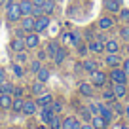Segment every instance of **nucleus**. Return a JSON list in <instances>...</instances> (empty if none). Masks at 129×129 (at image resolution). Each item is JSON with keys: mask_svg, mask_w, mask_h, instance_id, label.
I'll return each instance as SVG.
<instances>
[{"mask_svg": "<svg viewBox=\"0 0 129 129\" xmlns=\"http://www.w3.org/2000/svg\"><path fill=\"white\" fill-rule=\"evenodd\" d=\"M6 15H8V21H12V23H17V21H21V12H19V4L17 2H13V0H8L6 2Z\"/></svg>", "mask_w": 129, "mask_h": 129, "instance_id": "f257e3e1", "label": "nucleus"}, {"mask_svg": "<svg viewBox=\"0 0 129 129\" xmlns=\"http://www.w3.org/2000/svg\"><path fill=\"white\" fill-rule=\"evenodd\" d=\"M127 74H125L123 69H118V67H114L112 70H110L108 74V80L112 82V84H127Z\"/></svg>", "mask_w": 129, "mask_h": 129, "instance_id": "f03ea898", "label": "nucleus"}, {"mask_svg": "<svg viewBox=\"0 0 129 129\" xmlns=\"http://www.w3.org/2000/svg\"><path fill=\"white\" fill-rule=\"evenodd\" d=\"M106 82H108V74H105L103 70H93L91 72V85L93 87H105Z\"/></svg>", "mask_w": 129, "mask_h": 129, "instance_id": "7ed1b4c3", "label": "nucleus"}, {"mask_svg": "<svg viewBox=\"0 0 129 129\" xmlns=\"http://www.w3.org/2000/svg\"><path fill=\"white\" fill-rule=\"evenodd\" d=\"M40 46V36H38V32H27V36H25V48L27 49H34Z\"/></svg>", "mask_w": 129, "mask_h": 129, "instance_id": "20e7f679", "label": "nucleus"}, {"mask_svg": "<svg viewBox=\"0 0 129 129\" xmlns=\"http://www.w3.org/2000/svg\"><path fill=\"white\" fill-rule=\"evenodd\" d=\"M38 112V105L34 99H25V105H23V110H21V114H25V116H34V114Z\"/></svg>", "mask_w": 129, "mask_h": 129, "instance_id": "39448f33", "label": "nucleus"}, {"mask_svg": "<svg viewBox=\"0 0 129 129\" xmlns=\"http://www.w3.org/2000/svg\"><path fill=\"white\" fill-rule=\"evenodd\" d=\"M82 123L80 120H78L76 116H67L63 118V125H61V129H80Z\"/></svg>", "mask_w": 129, "mask_h": 129, "instance_id": "423d86ee", "label": "nucleus"}, {"mask_svg": "<svg viewBox=\"0 0 129 129\" xmlns=\"http://www.w3.org/2000/svg\"><path fill=\"white\" fill-rule=\"evenodd\" d=\"M49 27V15H40V17H36V21H34V32H38L40 34L42 30H46V28Z\"/></svg>", "mask_w": 129, "mask_h": 129, "instance_id": "0eeeda50", "label": "nucleus"}, {"mask_svg": "<svg viewBox=\"0 0 129 129\" xmlns=\"http://www.w3.org/2000/svg\"><path fill=\"white\" fill-rule=\"evenodd\" d=\"M53 114H55V112H53L51 105H46V106H42V110H40V121L48 125V123H49V120L53 118Z\"/></svg>", "mask_w": 129, "mask_h": 129, "instance_id": "6e6552de", "label": "nucleus"}, {"mask_svg": "<svg viewBox=\"0 0 129 129\" xmlns=\"http://www.w3.org/2000/svg\"><path fill=\"white\" fill-rule=\"evenodd\" d=\"M34 17L32 15H25L21 17V28H23L25 32H34Z\"/></svg>", "mask_w": 129, "mask_h": 129, "instance_id": "1a4fd4ad", "label": "nucleus"}, {"mask_svg": "<svg viewBox=\"0 0 129 129\" xmlns=\"http://www.w3.org/2000/svg\"><path fill=\"white\" fill-rule=\"evenodd\" d=\"M105 64L106 67H120L121 64V59H120V55L118 53H106V57H105Z\"/></svg>", "mask_w": 129, "mask_h": 129, "instance_id": "9d476101", "label": "nucleus"}, {"mask_svg": "<svg viewBox=\"0 0 129 129\" xmlns=\"http://www.w3.org/2000/svg\"><path fill=\"white\" fill-rule=\"evenodd\" d=\"M91 125H93V129H108V121L103 116H99V114H95L91 118Z\"/></svg>", "mask_w": 129, "mask_h": 129, "instance_id": "9b49d317", "label": "nucleus"}, {"mask_svg": "<svg viewBox=\"0 0 129 129\" xmlns=\"http://www.w3.org/2000/svg\"><path fill=\"white\" fill-rule=\"evenodd\" d=\"M78 91H80L82 97H93V85H91V82H80Z\"/></svg>", "mask_w": 129, "mask_h": 129, "instance_id": "f8f14e48", "label": "nucleus"}, {"mask_svg": "<svg viewBox=\"0 0 129 129\" xmlns=\"http://www.w3.org/2000/svg\"><path fill=\"white\" fill-rule=\"evenodd\" d=\"M34 101H36V105L38 106H46V105H51V101H53V95L51 93H40V95H36V99H34Z\"/></svg>", "mask_w": 129, "mask_h": 129, "instance_id": "ddd939ff", "label": "nucleus"}, {"mask_svg": "<svg viewBox=\"0 0 129 129\" xmlns=\"http://www.w3.org/2000/svg\"><path fill=\"white\" fill-rule=\"evenodd\" d=\"M87 49H89L91 53H103V51H105V44H103V42H99L97 38H95V40L91 38V40H89V44H87Z\"/></svg>", "mask_w": 129, "mask_h": 129, "instance_id": "4468645a", "label": "nucleus"}, {"mask_svg": "<svg viewBox=\"0 0 129 129\" xmlns=\"http://www.w3.org/2000/svg\"><path fill=\"white\" fill-rule=\"evenodd\" d=\"M112 91L116 99H123L127 95V84H112Z\"/></svg>", "mask_w": 129, "mask_h": 129, "instance_id": "2eb2a0df", "label": "nucleus"}, {"mask_svg": "<svg viewBox=\"0 0 129 129\" xmlns=\"http://www.w3.org/2000/svg\"><path fill=\"white\" fill-rule=\"evenodd\" d=\"M105 8L110 13H118L121 10V0H105Z\"/></svg>", "mask_w": 129, "mask_h": 129, "instance_id": "dca6fc26", "label": "nucleus"}, {"mask_svg": "<svg viewBox=\"0 0 129 129\" xmlns=\"http://www.w3.org/2000/svg\"><path fill=\"white\" fill-rule=\"evenodd\" d=\"M10 48H12V51H13V53L27 51V48H25V40H23V38H13L12 44H10Z\"/></svg>", "mask_w": 129, "mask_h": 129, "instance_id": "f3484780", "label": "nucleus"}, {"mask_svg": "<svg viewBox=\"0 0 129 129\" xmlns=\"http://www.w3.org/2000/svg\"><path fill=\"white\" fill-rule=\"evenodd\" d=\"M12 99H13V95L0 93V108H2V110H10V108H12Z\"/></svg>", "mask_w": 129, "mask_h": 129, "instance_id": "a211bd4d", "label": "nucleus"}, {"mask_svg": "<svg viewBox=\"0 0 129 129\" xmlns=\"http://www.w3.org/2000/svg\"><path fill=\"white\" fill-rule=\"evenodd\" d=\"M23 105H25V99L23 97H13L12 99V112H15V114H21V110H23Z\"/></svg>", "mask_w": 129, "mask_h": 129, "instance_id": "6ab92c4d", "label": "nucleus"}, {"mask_svg": "<svg viewBox=\"0 0 129 129\" xmlns=\"http://www.w3.org/2000/svg\"><path fill=\"white\" fill-rule=\"evenodd\" d=\"M51 59H53V63H55V64H61L64 59H67V48L59 46V48H57V51H55V55H53Z\"/></svg>", "mask_w": 129, "mask_h": 129, "instance_id": "aec40b11", "label": "nucleus"}, {"mask_svg": "<svg viewBox=\"0 0 129 129\" xmlns=\"http://www.w3.org/2000/svg\"><path fill=\"white\" fill-rule=\"evenodd\" d=\"M112 27H114V17L105 15V17L99 19V28H101V30H108V28H112Z\"/></svg>", "mask_w": 129, "mask_h": 129, "instance_id": "412c9836", "label": "nucleus"}, {"mask_svg": "<svg viewBox=\"0 0 129 129\" xmlns=\"http://www.w3.org/2000/svg\"><path fill=\"white\" fill-rule=\"evenodd\" d=\"M19 12H21V15H30L32 13V2L30 0H21L19 2Z\"/></svg>", "mask_w": 129, "mask_h": 129, "instance_id": "4be33fe9", "label": "nucleus"}, {"mask_svg": "<svg viewBox=\"0 0 129 129\" xmlns=\"http://www.w3.org/2000/svg\"><path fill=\"white\" fill-rule=\"evenodd\" d=\"M99 116H103L106 121H112L114 120V110L110 108V106H105V105H101V110H99Z\"/></svg>", "mask_w": 129, "mask_h": 129, "instance_id": "5701e85b", "label": "nucleus"}, {"mask_svg": "<svg viewBox=\"0 0 129 129\" xmlns=\"http://www.w3.org/2000/svg\"><path fill=\"white\" fill-rule=\"evenodd\" d=\"M105 51L106 53H118L120 51V44H118V40H106L105 42Z\"/></svg>", "mask_w": 129, "mask_h": 129, "instance_id": "b1692460", "label": "nucleus"}, {"mask_svg": "<svg viewBox=\"0 0 129 129\" xmlns=\"http://www.w3.org/2000/svg\"><path fill=\"white\" fill-rule=\"evenodd\" d=\"M36 80L42 82V84H46V82L49 80V69H48V67H44V64H42V69L36 72Z\"/></svg>", "mask_w": 129, "mask_h": 129, "instance_id": "393cba45", "label": "nucleus"}, {"mask_svg": "<svg viewBox=\"0 0 129 129\" xmlns=\"http://www.w3.org/2000/svg\"><path fill=\"white\" fill-rule=\"evenodd\" d=\"M49 129H61V125H63V118L59 116V114H53V118L49 120Z\"/></svg>", "mask_w": 129, "mask_h": 129, "instance_id": "a878e982", "label": "nucleus"}, {"mask_svg": "<svg viewBox=\"0 0 129 129\" xmlns=\"http://www.w3.org/2000/svg\"><path fill=\"white\" fill-rule=\"evenodd\" d=\"M13 89H15V85H13L12 82H2V84H0V93H8V95H13Z\"/></svg>", "mask_w": 129, "mask_h": 129, "instance_id": "bb28decb", "label": "nucleus"}, {"mask_svg": "<svg viewBox=\"0 0 129 129\" xmlns=\"http://www.w3.org/2000/svg\"><path fill=\"white\" fill-rule=\"evenodd\" d=\"M82 67H84V70H85V72H89V74H91L93 70H97V67H99V64H97L93 59H85Z\"/></svg>", "mask_w": 129, "mask_h": 129, "instance_id": "cd10ccee", "label": "nucleus"}, {"mask_svg": "<svg viewBox=\"0 0 129 129\" xmlns=\"http://www.w3.org/2000/svg\"><path fill=\"white\" fill-rule=\"evenodd\" d=\"M57 48H59V42H57V40H49L48 46H46V51H48V55L53 57V55H55V51H57Z\"/></svg>", "mask_w": 129, "mask_h": 129, "instance_id": "c85d7f7f", "label": "nucleus"}, {"mask_svg": "<svg viewBox=\"0 0 129 129\" xmlns=\"http://www.w3.org/2000/svg\"><path fill=\"white\" fill-rule=\"evenodd\" d=\"M53 12H55V0H44V13L51 15Z\"/></svg>", "mask_w": 129, "mask_h": 129, "instance_id": "c756f323", "label": "nucleus"}, {"mask_svg": "<svg viewBox=\"0 0 129 129\" xmlns=\"http://www.w3.org/2000/svg\"><path fill=\"white\" fill-rule=\"evenodd\" d=\"M103 101H106V103L116 101V95H114L112 89H103Z\"/></svg>", "mask_w": 129, "mask_h": 129, "instance_id": "7c9ffc66", "label": "nucleus"}, {"mask_svg": "<svg viewBox=\"0 0 129 129\" xmlns=\"http://www.w3.org/2000/svg\"><path fill=\"white\" fill-rule=\"evenodd\" d=\"M30 91H32V95H40V93H44V84L36 80V82H34V84H32Z\"/></svg>", "mask_w": 129, "mask_h": 129, "instance_id": "2f4dec72", "label": "nucleus"}, {"mask_svg": "<svg viewBox=\"0 0 129 129\" xmlns=\"http://www.w3.org/2000/svg\"><path fill=\"white\" fill-rule=\"evenodd\" d=\"M30 15L34 17V19L40 17V15H44V6H34V4H32V13H30Z\"/></svg>", "mask_w": 129, "mask_h": 129, "instance_id": "473e14b6", "label": "nucleus"}, {"mask_svg": "<svg viewBox=\"0 0 129 129\" xmlns=\"http://www.w3.org/2000/svg\"><path fill=\"white\" fill-rule=\"evenodd\" d=\"M120 36H121V40L129 42V23H127V25H123V27L120 28Z\"/></svg>", "mask_w": 129, "mask_h": 129, "instance_id": "72a5a7b5", "label": "nucleus"}, {"mask_svg": "<svg viewBox=\"0 0 129 129\" xmlns=\"http://www.w3.org/2000/svg\"><path fill=\"white\" fill-rule=\"evenodd\" d=\"M110 108H112L114 114H118V116H120V114H125V108L120 105V103H116V101H112V106H110Z\"/></svg>", "mask_w": 129, "mask_h": 129, "instance_id": "f704fd0d", "label": "nucleus"}, {"mask_svg": "<svg viewBox=\"0 0 129 129\" xmlns=\"http://www.w3.org/2000/svg\"><path fill=\"white\" fill-rule=\"evenodd\" d=\"M28 67H30V72H32V74H36L38 70L42 69V61H40V59H36V61H32Z\"/></svg>", "mask_w": 129, "mask_h": 129, "instance_id": "c9c22d12", "label": "nucleus"}, {"mask_svg": "<svg viewBox=\"0 0 129 129\" xmlns=\"http://www.w3.org/2000/svg\"><path fill=\"white\" fill-rule=\"evenodd\" d=\"M51 108H53V112H55V114H61V112H63V103L53 99V101H51Z\"/></svg>", "mask_w": 129, "mask_h": 129, "instance_id": "e433bc0d", "label": "nucleus"}, {"mask_svg": "<svg viewBox=\"0 0 129 129\" xmlns=\"http://www.w3.org/2000/svg\"><path fill=\"white\" fill-rule=\"evenodd\" d=\"M80 42H82L80 34H78V32H70V46H74V48H76Z\"/></svg>", "mask_w": 129, "mask_h": 129, "instance_id": "4c0bfd02", "label": "nucleus"}, {"mask_svg": "<svg viewBox=\"0 0 129 129\" xmlns=\"http://www.w3.org/2000/svg\"><path fill=\"white\" fill-rule=\"evenodd\" d=\"M87 108H89V112L95 116V114H99V110H101V103H91Z\"/></svg>", "mask_w": 129, "mask_h": 129, "instance_id": "58836bf2", "label": "nucleus"}, {"mask_svg": "<svg viewBox=\"0 0 129 129\" xmlns=\"http://www.w3.org/2000/svg\"><path fill=\"white\" fill-rule=\"evenodd\" d=\"M118 13H120V19L127 25V23H129V10H120Z\"/></svg>", "mask_w": 129, "mask_h": 129, "instance_id": "ea45409f", "label": "nucleus"}, {"mask_svg": "<svg viewBox=\"0 0 129 129\" xmlns=\"http://www.w3.org/2000/svg\"><path fill=\"white\" fill-rule=\"evenodd\" d=\"M82 118H84L85 121H91V118H93V114L89 112V108H82Z\"/></svg>", "mask_w": 129, "mask_h": 129, "instance_id": "a19ab883", "label": "nucleus"}, {"mask_svg": "<svg viewBox=\"0 0 129 129\" xmlns=\"http://www.w3.org/2000/svg\"><path fill=\"white\" fill-rule=\"evenodd\" d=\"M13 72H15V76H17V78H21V76H23V74H25V72H23V69H21V64H19V63H15V64H13Z\"/></svg>", "mask_w": 129, "mask_h": 129, "instance_id": "79ce46f5", "label": "nucleus"}, {"mask_svg": "<svg viewBox=\"0 0 129 129\" xmlns=\"http://www.w3.org/2000/svg\"><path fill=\"white\" fill-rule=\"evenodd\" d=\"M76 48H78V53H80V55H85V53L89 51V49H87V46H84L82 42H80V44L76 46Z\"/></svg>", "mask_w": 129, "mask_h": 129, "instance_id": "37998d69", "label": "nucleus"}, {"mask_svg": "<svg viewBox=\"0 0 129 129\" xmlns=\"http://www.w3.org/2000/svg\"><path fill=\"white\" fill-rule=\"evenodd\" d=\"M17 63H27V53H25V51L17 53Z\"/></svg>", "mask_w": 129, "mask_h": 129, "instance_id": "c03bdc74", "label": "nucleus"}, {"mask_svg": "<svg viewBox=\"0 0 129 129\" xmlns=\"http://www.w3.org/2000/svg\"><path fill=\"white\" fill-rule=\"evenodd\" d=\"M25 36H27V32H25L23 30V28H15V38H23V40H25Z\"/></svg>", "mask_w": 129, "mask_h": 129, "instance_id": "a18cd8bd", "label": "nucleus"}, {"mask_svg": "<svg viewBox=\"0 0 129 129\" xmlns=\"http://www.w3.org/2000/svg\"><path fill=\"white\" fill-rule=\"evenodd\" d=\"M48 51H46V49H42V51H38V55H36V59H40V61H46L48 59Z\"/></svg>", "mask_w": 129, "mask_h": 129, "instance_id": "49530a36", "label": "nucleus"}, {"mask_svg": "<svg viewBox=\"0 0 129 129\" xmlns=\"http://www.w3.org/2000/svg\"><path fill=\"white\" fill-rule=\"evenodd\" d=\"M61 40H63V44L70 46V32H64V34H63V38H61Z\"/></svg>", "mask_w": 129, "mask_h": 129, "instance_id": "de8ad7c7", "label": "nucleus"}, {"mask_svg": "<svg viewBox=\"0 0 129 129\" xmlns=\"http://www.w3.org/2000/svg\"><path fill=\"white\" fill-rule=\"evenodd\" d=\"M121 69H123V70H125V74L129 76V57L123 61V63H121Z\"/></svg>", "mask_w": 129, "mask_h": 129, "instance_id": "09e8293b", "label": "nucleus"}, {"mask_svg": "<svg viewBox=\"0 0 129 129\" xmlns=\"http://www.w3.org/2000/svg\"><path fill=\"white\" fill-rule=\"evenodd\" d=\"M23 87H15V89H13V97H23Z\"/></svg>", "mask_w": 129, "mask_h": 129, "instance_id": "8fccbe9b", "label": "nucleus"}, {"mask_svg": "<svg viewBox=\"0 0 129 129\" xmlns=\"http://www.w3.org/2000/svg\"><path fill=\"white\" fill-rule=\"evenodd\" d=\"M97 40H99V42H103V44H105V42L108 40V36H106V34H103V32H101V34H97Z\"/></svg>", "mask_w": 129, "mask_h": 129, "instance_id": "3c124183", "label": "nucleus"}, {"mask_svg": "<svg viewBox=\"0 0 129 129\" xmlns=\"http://www.w3.org/2000/svg\"><path fill=\"white\" fill-rule=\"evenodd\" d=\"M2 82H6V70L0 67V84H2Z\"/></svg>", "mask_w": 129, "mask_h": 129, "instance_id": "603ef678", "label": "nucleus"}, {"mask_svg": "<svg viewBox=\"0 0 129 129\" xmlns=\"http://www.w3.org/2000/svg\"><path fill=\"white\" fill-rule=\"evenodd\" d=\"M34 6H44V0H30Z\"/></svg>", "mask_w": 129, "mask_h": 129, "instance_id": "864d4df0", "label": "nucleus"}, {"mask_svg": "<svg viewBox=\"0 0 129 129\" xmlns=\"http://www.w3.org/2000/svg\"><path fill=\"white\" fill-rule=\"evenodd\" d=\"M80 129H93V125H91V123H82Z\"/></svg>", "mask_w": 129, "mask_h": 129, "instance_id": "5fc2aeb1", "label": "nucleus"}, {"mask_svg": "<svg viewBox=\"0 0 129 129\" xmlns=\"http://www.w3.org/2000/svg\"><path fill=\"white\" fill-rule=\"evenodd\" d=\"M125 116H127V118H129V105H127V106H125Z\"/></svg>", "mask_w": 129, "mask_h": 129, "instance_id": "6e6d98bb", "label": "nucleus"}, {"mask_svg": "<svg viewBox=\"0 0 129 129\" xmlns=\"http://www.w3.org/2000/svg\"><path fill=\"white\" fill-rule=\"evenodd\" d=\"M125 51H127V55H129V42H127V48H125Z\"/></svg>", "mask_w": 129, "mask_h": 129, "instance_id": "4d7b16f0", "label": "nucleus"}, {"mask_svg": "<svg viewBox=\"0 0 129 129\" xmlns=\"http://www.w3.org/2000/svg\"><path fill=\"white\" fill-rule=\"evenodd\" d=\"M120 127H121V129H129V127H127V125H120Z\"/></svg>", "mask_w": 129, "mask_h": 129, "instance_id": "13d9d810", "label": "nucleus"}, {"mask_svg": "<svg viewBox=\"0 0 129 129\" xmlns=\"http://www.w3.org/2000/svg\"><path fill=\"white\" fill-rule=\"evenodd\" d=\"M8 129H17V127H12V125H10V127H8Z\"/></svg>", "mask_w": 129, "mask_h": 129, "instance_id": "bf43d9fd", "label": "nucleus"}, {"mask_svg": "<svg viewBox=\"0 0 129 129\" xmlns=\"http://www.w3.org/2000/svg\"><path fill=\"white\" fill-rule=\"evenodd\" d=\"M127 84H129V78H127Z\"/></svg>", "mask_w": 129, "mask_h": 129, "instance_id": "052dcab7", "label": "nucleus"}]
</instances>
